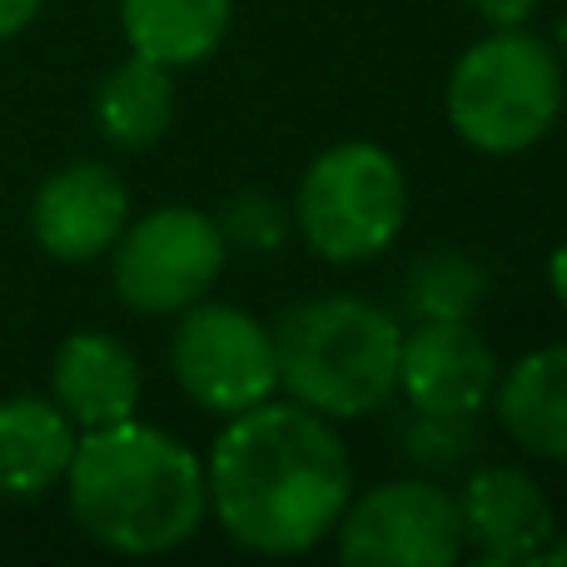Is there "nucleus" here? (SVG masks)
I'll return each instance as SVG.
<instances>
[{"instance_id":"obj_21","label":"nucleus","mask_w":567,"mask_h":567,"mask_svg":"<svg viewBox=\"0 0 567 567\" xmlns=\"http://www.w3.org/2000/svg\"><path fill=\"white\" fill-rule=\"evenodd\" d=\"M35 10H40V0H0V40L25 30L35 20Z\"/></svg>"},{"instance_id":"obj_6","label":"nucleus","mask_w":567,"mask_h":567,"mask_svg":"<svg viewBox=\"0 0 567 567\" xmlns=\"http://www.w3.org/2000/svg\"><path fill=\"white\" fill-rule=\"evenodd\" d=\"M115 289L135 313H179L225 269V235L209 215L189 205H165L140 225L120 229L115 245Z\"/></svg>"},{"instance_id":"obj_4","label":"nucleus","mask_w":567,"mask_h":567,"mask_svg":"<svg viewBox=\"0 0 567 567\" xmlns=\"http://www.w3.org/2000/svg\"><path fill=\"white\" fill-rule=\"evenodd\" d=\"M563 110V65L523 25L493 30L449 75V120L483 155L538 145Z\"/></svg>"},{"instance_id":"obj_13","label":"nucleus","mask_w":567,"mask_h":567,"mask_svg":"<svg viewBox=\"0 0 567 567\" xmlns=\"http://www.w3.org/2000/svg\"><path fill=\"white\" fill-rule=\"evenodd\" d=\"M75 453V423L50 399L0 403V498H35L55 488Z\"/></svg>"},{"instance_id":"obj_8","label":"nucleus","mask_w":567,"mask_h":567,"mask_svg":"<svg viewBox=\"0 0 567 567\" xmlns=\"http://www.w3.org/2000/svg\"><path fill=\"white\" fill-rule=\"evenodd\" d=\"M339 558L353 567H449L458 563V498L433 483L399 478L339 513Z\"/></svg>"},{"instance_id":"obj_5","label":"nucleus","mask_w":567,"mask_h":567,"mask_svg":"<svg viewBox=\"0 0 567 567\" xmlns=\"http://www.w3.org/2000/svg\"><path fill=\"white\" fill-rule=\"evenodd\" d=\"M299 235L329 265H359L389 249L403 229L409 185L389 150L349 140L303 169L299 185Z\"/></svg>"},{"instance_id":"obj_10","label":"nucleus","mask_w":567,"mask_h":567,"mask_svg":"<svg viewBox=\"0 0 567 567\" xmlns=\"http://www.w3.org/2000/svg\"><path fill=\"white\" fill-rule=\"evenodd\" d=\"M125 215L130 199L115 169L95 165V159H75L40 185L35 205H30V229H35L45 255L65 259V265H85L115 245Z\"/></svg>"},{"instance_id":"obj_22","label":"nucleus","mask_w":567,"mask_h":567,"mask_svg":"<svg viewBox=\"0 0 567 567\" xmlns=\"http://www.w3.org/2000/svg\"><path fill=\"white\" fill-rule=\"evenodd\" d=\"M548 279H553V293H558V303L567 309V245L553 255V265H548Z\"/></svg>"},{"instance_id":"obj_18","label":"nucleus","mask_w":567,"mask_h":567,"mask_svg":"<svg viewBox=\"0 0 567 567\" xmlns=\"http://www.w3.org/2000/svg\"><path fill=\"white\" fill-rule=\"evenodd\" d=\"M215 225L225 235V245L245 249V255H275L289 239V209L275 195H265V189H245V195L229 199Z\"/></svg>"},{"instance_id":"obj_2","label":"nucleus","mask_w":567,"mask_h":567,"mask_svg":"<svg viewBox=\"0 0 567 567\" xmlns=\"http://www.w3.org/2000/svg\"><path fill=\"white\" fill-rule=\"evenodd\" d=\"M70 513L110 553L150 558L199 533L209 513V483L199 458L165 429L120 419L85 429L65 468Z\"/></svg>"},{"instance_id":"obj_14","label":"nucleus","mask_w":567,"mask_h":567,"mask_svg":"<svg viewBox=\"0 0 567 567\" xmlns=\"http://www.w3.org/2000/svg\"><path fill=\"white\" fill-rule=\"evenodd\" d=\"M498 419L528 453L567 463V343L513 363L498 389Z\"/></svg>"},{"instance_id":"obj_24","label":"nucleus","mask_w":567,"mask_h":567,"mask_svg":"<svg viewBox=\"0 0 567 567\" xmlns=\"http://www.w3.org/2000/svg\"><path fill=\"white\" fill-rule=\"evenodd\" d=\"M558 45H563V55H567V16H563V25H558Z\"/></svg>"},{"instance_id":"obj_15","label":"nucleus","mask_w":567,"mask_h":567,"mask_svg":"<svg viewBox=\"0 0 567 567\" xmlns=\"http://www.w3.org/2000/svg\"><path fill=\"white\" fill-rule=\"evenodd\" d=\"M235 0H120V25L135 55L159 65H199L219 50Z\"/></svg>"},{"instance_id":"obj_20","label":"nucleus","mask_w":567,"mask_h":567,"mask_svg":"<svg viewBox=\"0 0 567 567\" xmlns=\"http://www.w3.org/2000/svg\"><path fill=\"white\" fill-rule=\"evenodd\" d=\"M473 6H478V16L488 20L493 30H513V25H523V20L533 16L538 0H473Z\"/></svg>"},{"instance_id":"obj_11","label":"nucleus","mask_w":567,"mask_h":567,"mask_svg":"<svg viewBox=\"0 0 567 567\" xmlns=\"http://www.w3.org/2000/svg\"><path fill=\"white\" fill-rule=\"evenodd\" d=\"M463 543L488 567L538 563V553L553 538V508L543 488L513 463L478 468L458 493Z\"/></svg>"},{"instance_id":"obj_1","label":"nucleus","mask_w":567,"mask_h":567,"mask_svg":"<svg viewBox=\"0 0 567 567\" xmlns=\"http://www.w3.org/2000/svg\"><path fill=\"white\" fill-rule=\"evenodd\" d=\"M209 508L249 553L293 558L323 543L349 508V453L329 419L303 403H255L229 413L209 453Z\"/></svg>"},{"instance_id":"obj_19","label":"nucleus","mask_w":567,"mask_h":567,"mask_svg":"<svg viewBox=\"0 0 567 567\" xmlns=\"http://www.w3.org/2000/svg\"><path fill=\"white\" fill-rule=\"evenodd\" d=\"M473 413H419L409 429V458L413 463H463L473 453Z\"/></svg>"},{"instance_id":"obj_17","label":"nucleus","mask_w":567,"mask_h":567,"mask_svg":"<svg viewBox=\"0 0 567 567\" xmlns=\"http://www.w3.org/2000/svg\"><path fill=\"white\" fill-rule=\"evenodd\" d=\"M483 289H488V279L468 255L439 249V255L419 259L409 269L403 299H409L413 319H473V309L483 303Z\"/></svg>"},{"instance_id":"obj_16","label":"nucleus","mask_w":567,"mask_h":567,"mask_svg":"<svg viewBox=\"0 0 567 567\" xmlns=\"http://www.w3.org/2000/svg\"><path fill=\"white\" fill-rule=\"evenodd\" d=\"M95 120L110 145L120 150H150L155 140H165L169 120H175L169 65L145 55H130L125 65H115L95 90Z\"/></svg>"},{"instance_id":"obj_9","label":"nucleus","mask_w":567,"mask_h":567,"mask_svg":"<svg viewBox=\"0 0 567 567\" xmlns=\"http://www.w3.org/2000/svg\"><path fill=\"white\" fill-rule=\"evenodd\" d=\"M399 389L413 413H478L498 389V363L468 319H419L399 343Z\"/></svg>"},{"instance_id":"obj_7","label":"nucleus","mask_w":567,"mask_h":567,"mask_svg":"<svg viewBox=\"0 0 567 567\" xmlns=\"http://www.w3.org/2000/svg\"><path fill=\"white\" fill-rule=\"evenodd\" d=\"M169 363L179 389L219 419L255 409L279 389L275 333L235 303H189L169 343Z\"/></svg>"},{"instance_id":"obj_3","label":"nucleus","mask_w":567,"mask_h":567,"mask_svg":"<svg viewBox=\"0 0 567 567\" xmlns=\"http://www.w3.org/2000/svg\"><path fill=\"white\" fill-rule=\"evenodd\" d=\"M403 329L369 299H309L275 329V369L293 403L323 419H363L399 389Z\"/></svg>"},{"instance_id":"obj_23","label":"nucleus","mask_w":567,"mask_h":567,"mask_svg":"<svg viewBox=\"0 0 567 567\" xmlns=\"http://www.w3.org/2000/svg\"><path fill=\"white\" fill-rule=\"evenodd\" d=\"M538 563H563V567H567V533H563V538H558V543H553V538H548V548H543V553H538Z\"/></svg>"},{"instance_id":"obj_12","label":"nucleus","mask_w":567,"mask_h":567,"mask_svg":"<svg viewBox=\"0 0 567 567\" xmlns=\"http://www.w3.org/2000/svg\"><path fill=\"white\" fill-rule=\"evenodd\" d=\"M55 403L80 429H105V423L135 419L140 409V363L120 339L100 329H80L60 343L55 369Z\"/></svg>"}]
</instances>
